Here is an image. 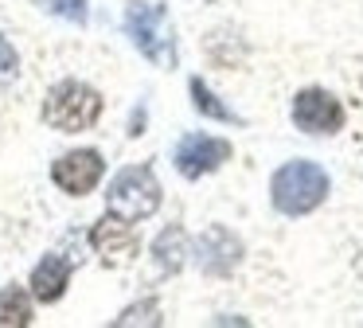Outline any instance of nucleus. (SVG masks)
I'll list each match as a JSON object with an SVG mask.
<instances>
[{
    "label": "nucleus",
    "mask_w": 363,
    "mask_h": 328,
    "mask_svg": "<svg viewBox=\"0 0 363 328\" xmlns=\"http://www.w3.org/2000/svg\"><path fill=\"white\" fill-rule=\"evenodd\" d=\"M328 192H332V180L316 160H285L269 176V203L289 219L316 211L328 199Z\"/></svg>",
    "instance_id": "1"
},
{
    "label": "nucleus",
    "mask_w": 363,
    "mask_h": 328,
    "mask_svg": "<svg viewBox=\"0 0 363 328\" xmlns=\"http://www.w3.org/2000/svg\"><path fill=\"white\" fill-rule=\"evenodd\" d=\"M67 281H71V262H67L63 254H48L32 270V281H28V285H32L35 301L51 305V301H59V297L67 293Z\"/></svg>",
    "instance_id": "10"
},
{
    "label": "nucleus",
    "mask_w": 363,
    "mask_h": 328,
    "mask_svg": "<svg viewBox=\"0 0 363 328\" xmlns=\"http://www.w3.org/2000/svg\"><path fill=\"white\" fill-rule=\"evenodd\" d=\"M188 234H184V226H164V231L157 234V242H152V258H157L160 273H180L184 262H188Z\"/></svg>",
    "instance_id": "11"
},
{
    "label": "nucleus",
    "mask_w": 363,
    "mask_h": 328,
    "mask_svg": "<svg viewBox=\"0 0 363 328\" xmlns=\"http://www.w3.org/2000/svg\"><path fill=\"white\" fill-rule=\"evenodd\" d=\"M359 273H363V258H359Z\"/></svg>",
    "instance_id": "17"
},
{
    "label": "nucleus",
    "mask_w": 363,
    "mask_h": 328,
    "mask_svg": "<svg viewBox=\"0 0 363 328\" xmlns=\"http://www.w3.org/2000/svg\"><path fill=\"white\" fill-rule=\"evenodd\" d=\"M113 324L118 328H125V324H160V301L149 297V301H141V305H129Z\"/></svg>",
    "instance_id": "14"
},
{
    "label": "nucleus",
    "mask_w": 363,
    "mask_h": 328,
    "mask_svg": "<svg viewBox=\"0 0 363 328\" xmlns=\"http://www.w3.org/2000/svg\"><path fill=\"white\" fill-rule=\"evenodd\" d=\"M106 207L113 215L129 219V223H141V219H149L160 207V180L152 176L149 164H129V168H121L110 180Z\"/></svg>",
    "instance_id": "4"
},
{
    "label": "nucleus",
    "mask_w": 363,
    "mask_h": 328,
    "mask_svg": "<svg viewBox=\"0 0 363 328\" xmlns=\"http://www.w3.org/2000/svg\"><path fill=\"white\" fill-rule=\"evenodd\" d=\"M289 117H293V125H297L301 133H308V137H328V133H340V129H344V121H347L340 98L332 90H320V86H305V90H297Z\"/></svg>",
    "instance_id": "5"
},
{
    "label": "nucleus",
    "mask_w": 363,
    "mask_h": 328,
    "mask_svg": "<svg viewBox=\"0 0 363 328\" xmlns=\"http://www.w3.org/2000/svg\"><path fill=\"white\" fill-rule=\"evenodd\" d=\"M230 141L227 137H215V133H188V137H180V145H176L172 153V164L180 176L188 180H199V176H211V172H219L223 164L230 160Z\"/></svg>",
    "instance_id": "6"
},
{
    "label": "nucleus",
    "mask_w": 363,
    "mask_h": 328,
    "mask_svg": "<svg viewBox=\"0 0 363 328\" xmlns=\"http://www.w3.org/2000/svg\"><path fill=\"white\" fill-rule=\"evenodd\" d=\"M90 246L102 254L106 266H129L137 258V250H141V239H137L133 223L121 215H102L94 223V231H90Z\"/></svg>",
    "instance_id": "9"
},
{
    "label": "nucleus",
    "mask_w": 363,
    "mask_h": 328,
    "mask_svg": "<svg viewBox=\"0 0 363 328\" xmlns=\"http://www.w3.org/2000/svg\"><path fill=\"white\" fill-rule=\"evenodd\" d=\"M188 90H191V106H196L203 117H211V121H227V125H238V121H242V117H238L235 109H227V106H223V102H219V94H215L211 86L203 82V78H191V82H188Z\"/></svg>",
    "instance_id": "12"
},
{
    "label": "nucleus",
    "mask_w": 363,
    "mask_h": 328,
    "mask_svg": "<svg viewBox=\"0 0 363 328\" xmlns=\"http://www.w3.org/2000/svg\"><path fill=\"white\" fill-rule=\"evenodd\" d=\"M102 176H106V160H102L98 148H74V153H63L51 164V180H55L67 195L94 192Z\"/></svg>",
    "instance_id": "8"
},
{
    "label": "nucleus",
    "mask_w": 363,
    "mask_h": 328,
    "mask_svg": "<svg viewBox=\"0 0 363 328\" xmlns=\"http://www.w3.org/2000/svg\"><path fill=\"white\" fill-rule=\"evenodd\" d=\"M191 254H196L199 270H203L207 278H230V273L238 270V262H242V239H238L230 226L211 223L196 239V250H191Z\"/></svg>",
    "instance_id": "7"
},
{
    "label": "nucleus",
    "mask_w": 363,
    "mask_h": 328,
    "mask_svg": "<svg viewBox=\"0 0 363 328\" xmlns=\"http://www.w3.org/2000/svg\"><path fill=\"white\" fill-rule=\"evenodd\" d=\"M102 117V94L79 78H63L48 90L43 102V121L59 133H82Z\"/></svg>",
    "instance_id": "3"
},
{
    "label": "nucleus",
    "mask_w": 363,
    "mask_h": 328,
    "mask_svg": "<svg viewBox=\"0 0 363 328\" xmlns=\"http://www.w3.org/2000/svg\"><path fill=\"white\" fill-rule=\"evenodd\" d=\"M16 75H20V55L9 39L0 35V82H12Z\"/></svg>",
    "instance_id": "16"
},
{
    "label": "nucleus",
    "mask_w": 363,
    "mask_h": 328,
    "mask_svg": "<svg viewBox=\"0 0 363 328\" xmlns=\"http://www.w3.org/2000/svg\"><path fill=\"white\" fill-rule=\"evenodd\" d=\"M125 31L133 39V47L160 70H172L180 59V43H176V28L164 4L157 0H133L125 8Z\"/></svg>",
    "instance_id": "2"
},
{
    "label": "nucleus",
    "mask_w": 363,
    "mask_h": 328,
    "mask_svg": "<svg viewBox=\"0 0 363 328\" xmlns=\"http://www.w3.org/2000/svg\"><path fill=\"white\" fill-rule=\"evenodd\" d=\"M48 12H55V16H63V20H74V23H82L86 20V0H40Z\"/></svg>",
    "instance_id": "15"
},
{
    "label": "nucleus",
    "mask_w": 363,
    "mask_h": 328,
    "mask_svg": "<svg viewBox=\"0 0 363 328\" xmlns=\"http://www.w3.org/2000/svg\"><path fill=\"white\" fill-rule=\"evenodd\" d=\"M0 324H16V328L32 324V297L20 285L0 289Z\"/></svg>",
    "instance_id": "13"
}]
</instances>
